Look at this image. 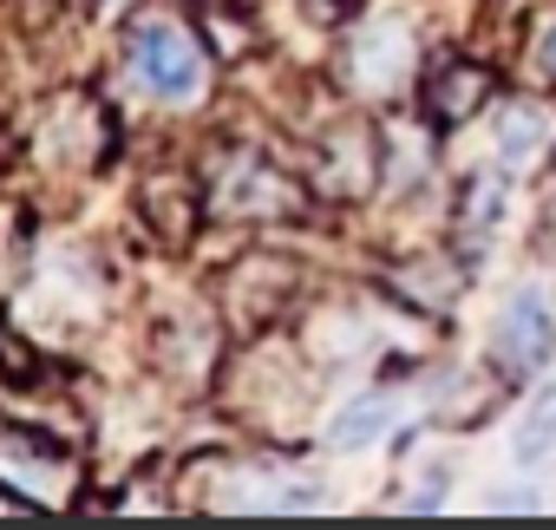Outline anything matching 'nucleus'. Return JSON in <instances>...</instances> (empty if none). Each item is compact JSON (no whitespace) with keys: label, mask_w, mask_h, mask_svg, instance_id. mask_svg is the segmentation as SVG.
<instances>
[{"label":"nucleus","mask_w":556,"mask_h":530,"mask_svg":"<svg viewBox=\"0 0 556 530\" xmlns=\"http://www.w3.org/2000/svg\"><path fill=\"white\" fill-rule=\"evenodd\" d=\"M125 66H131V79H138L151 99H164V105H190V99L203 92V60H197L190 34L170 27V21H138V27L125 34Z\"/></svg>","instance_id":"f257e3e1"},{"label":"nucleus","mask_w":556,"mask_h":530,"mask_svg":"<svg viewBox=\"0 0 556 530\" xmlns=\"http://www.w3.org/2000/svg\"><path fill=\"white\" fill-rule=\"evenodd\" d=\"M491 348H497V354H504V367H517V374H530V367H543V361H549V348H556V321H549L543 289H517V295L497 308Z\"/></svg>","instance_id":"f03ea898"},{"label":"nucleus","mask_w":556,"mask_h":530,"mask_svg":"<svg viewBox=\"0 0 556 530\" xmlns=\"http://www.w3.org/2000/svg\"><path fill=\"white\" fill-rule=\"evenodd\" d=\"M406 66H413V34H406L393 14L374 21V27H361V40H354V73H361L367 92H393V86L406 79Z\"/></svg>","instance_id":"7ed1b4c3"},{"label":"nucleus","mask_w":556,"mask_h":530,"mask_svg":"<svg viewBox=\"0 0 556 530\" xmlns=\"http://www.w3.org/2000/svg\"><path fill=\"white\" fill-rule=\"evenodd\" d=\"M484 92H491V79H484V66H445L432 86H426V118L432 125H465L478 105H484Z\"/></svg>","instance_id":"20e7f679"},{"label":"nucleus","mask_w":556,"mask_h":530,"mask_svg":"<svg viewBox=\"0 0 556 530\" xmlns=\"http://www.w3.org/2000/svg\"><path fill=\"white\" fill-rule=\"evenodd\" d=\"M543 131H549V118H543V105H504V125H497V157L504 164H530L536 151H543Z\"/></svg>","instance_id":"39448f33"},{"label":"nucleus","mask_w":556,"mask_h":530,"mask_svg":"<svg viewBox=\"0 0 556 530\" xmlns=\"http://www.w3.org/2000/svg\"><path fill=\"white\" fill-rule=\"evenodd\" d=\"M543 458H556V380L530 400V413L517 426V465H543Z\"/></svg>","instance_id":"423d86ee"},{"label":"nucleus","mask_w":556,"mask_h":530,"mask_svg":"<svg viewBox=\"0 0 556 530\" xmlns=\"http://www.w3.org/2000/svg\"><path fill=\"white\" fill-rule=\"evenodd\" d=\"M387 426H393V406H387V400H348V413L334 419V432H328V439H334L341 452H354V445L380 439Z\"/></svg>","instance_id":"0eeeda50"},{"label":"nucleus","mask_w":556,"mask_h":530,"mask_svg":"<svg viewBox=\"0 0 556 530\" xmlns=\"http://www.w3.org/2000/svg\"><path fill=\"white\" fill-rule=\"evenodd\" d=\"M536 60H543V73H549V79H556V27H549V34H543V47H536Z\"/></svg>","instance_id":"6e6552de"}]
</instances>
